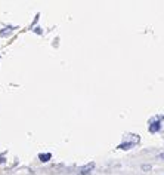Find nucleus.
<instances>
[{"instance_id":"obj_3","label":"nucleus","mask_w":164,"mask_h":175,"mask_svg":"<svg viewBox=\"0 0 164 175\" xmlns=\"http://www.w3.org/2000/svg\"><path fill=\"white\" fill-rule=\"evenodd\" d=\"M50 157H52V154L50 153H42V154H39V159L42 160V162H47V160H50Z\"/></svg>"},{"instance_id":"obj_2","label":"nucleus","mask_w":164,"mask_h":175,"mask_svg":"<svg viewBox=\"0 0 164 175\" xmlns=\"http://www.w3.org/2000/svg\"><path fill=\"white\" fill-rule=\"evenodd\" d=\"M149 131H151V132H157V131H160V122L157 120V122L151 123V126H149Z\"/></svg>"},{"instance_id":"obj_5","label":"nucleus","mask_w":164,"mask_h":175,"mask_svg":"<svg viewBox=\"0 0 164 175\" xmlns=\"http://www.w3.org/2000/svg\"><path fill=\"white\" fill-rule=\"evenodd\" d=\"M160 157H163V159H164V154H160Z\"/></svg>"},{"instance_id":"obj_1","label":"nucleus","mask_w":164,"mask_h":175,"mask_svg":"<svg viewBox=\"0 0 164 175\" xmlns=\"http://www.w3.org/2000/svg\"><path fill=\"white\" fill-rule=\"evenodd\" d=\"M93 168H95V163H89V165H86V166L80 168L78 175H89V174L93 171Z\"/></svg>"},{"instance_id":"obj_4","label":"nucleus","mask_w":164,"mask_h":175,"mask_svg":"<svg viewBox=\"0 0 164 175\" xmlns=\"http://www.w3.org/2000/svg\"><path fill=\"white\" fill-rule=\"evenodd\" d=\"M133 147V144L132 142H127V144H120L118 145V148H121V150H129V148H132Z\"/></svg>"}]
</instances>
